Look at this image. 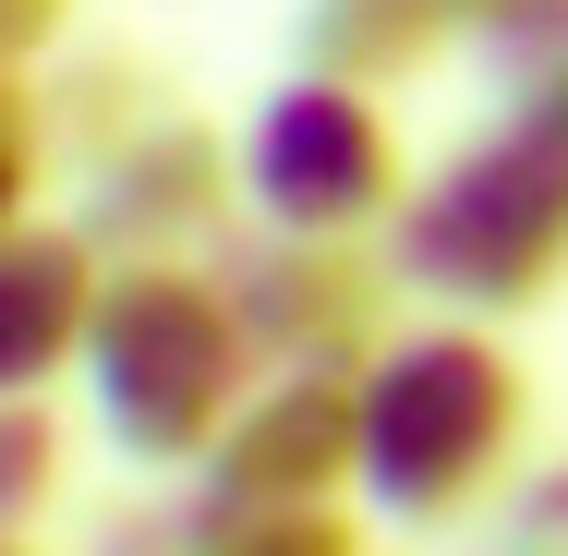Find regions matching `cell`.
Listing matches in <instances>:
<instances>
[{
  "mask_svg": "<svg viewBox=\"0 0 568 556\" xmlns=\"http://www.w3.org/2000/svg\"><path fill=\"white\" fill-rule=\"evenodd\" d=\"M242 363H254V338H242L219 279L110 266V303H98V338H85V387H98L110 447H133V459H219V436L242 424Z\"/></svg>",
  "mask_w": 568,
  "mask_h": 556,
  "instance_id": "6da1fadb",
  "label": "cell"
},
{
  "mask_svg": "<svg viewBox=\"0 0 568 556\" xmlns=\"http://www.w3.org/2000/svg\"><path fill=\"white\" fill-rule=\"evenodd\" d=\"M496 424H508V375L484 351H459V338H412L375 375V400H363L351 436H363V472L399 508H436V496H459L496 459Z\"/></svg>",
  "mask_w": 568,
  "mask_h": 556,
  "instance_id": "7a4b0ae2",
  "label": "cell"
},
{
  "mask_svg": "<svg viewBox=\"0 0 568 556\" xmlns=\"http://www.w3.org/2000/svg\"><path fill=\"white\" fill-rule=\"evenodd\" d=\"M242 182H254V206H278L291 230H351L387 194V133H375V110L351 85H291V98L254 110Z\"/></svg>",
  "mask_w": 568,
  "mask_h": 556,
  "instance_id": "3957f363",
  "label": "cell"
},
{
  "mask_svg": "<svg viewBox=\"0 0 568 556\" xmlns=\"http://www.w3.org/2000/svg\"><path fill=\"white\" fill-rule=\"evenodd\" d=\"M219 206H230L219 145H206L194 121H133L110 158H85L73 230H85L98 254H121V266H170V242H194Z\"/></svg>",
  "mask_w": 568,
  "mask_h": 556,
  "instance_id": "277c9868",
  "label": "cell"
},
{
  "mask_svg": "<svg viewBox=\"0 0 568 556\" xmlns=\"http://www.w3.org/2000/svg\"><path fill=\"white\" fill-rule=\"evenodd\" d=\"M110 303V254L85 230H12L0 242V400H49V375L85 363Z\"/></svg>",
  "mask_w": 568,
  "mask_h": 556,
  "instance_id": "5b68a950",
  "label": "cell"
},
{
  "mask_svg": "<svg viewBox=\"0 0 568 556\" xmlns=\"http://www.w3.org/2000/svg\"><path fill=\"white\" fill-rule=\"evenodd\" d=\"M73 484V436L49 424V400H0V533H37Z\"/></svg>",
  "mask_w": 568,
  "mask_h": 556,
  "instance_id": "8992f818",
  "label": "cell"
},
{
  "mask_svg": "<svg viewBox=\"0 0 568 556\" xmlns=\"http://www.w3.org/2000/svg\"><path fill=\"white\" fill-rule=\"evenodd\" d=\"M37 158H49V121H37V85H0V242L24 230V194H37Z\"/></svg>",
  "mask_w": 568,
  "mask_h": 556,
  "instance_id": "52a82bcc",
  "label": "cell"
},
{
  "mask_svg": "<svg viewBox=\"0 0 568 556\" xmlns=\"http://www.w3.org/2000/svg\"><path fill=\"white\" fill-rule=\"evenodd\" d=\"M61 24H73V0H0V85H24L61 49Z\"/></svg>",
  "mask_w": 568,
  "mask_h": 556,
  "instance_id": "ba28073f",
  "label": "cell"
},
{
  "mask_svg": "<svg viewBox=\"0 0 568 556\" xmlns=\"http://www.w3.org/2000/svg\"><path fill=\"white\" fill-rule=\"evenodd\" d=\"M0 556H37V545H24V533H0Z\"/></svg>",
  "mask_w": 568,
  "mask_h": 556,
  "instance_id": "9c48e42d",
  "label": "cell"
}]
</instances>
